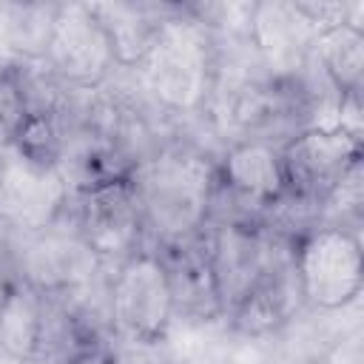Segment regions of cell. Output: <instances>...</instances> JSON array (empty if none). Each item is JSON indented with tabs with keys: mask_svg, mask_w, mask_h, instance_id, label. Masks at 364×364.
<instances>
[{
	"mask_svg": "<svg viewBox=\"0 0 364 364\" xmlns=\"http://www.w3.org/2000/svg\"><path fill=\"white\" fill-rule=\"evenodd\" d=\"M48 296L17 273L0 282V358L37 364L46 336Z\"/></svg>",
	"mask_w": 364,
	"mask_h": 364,
	"instance_id": "14",
	"label": "cell"
},
{
	"mask_svg": "<svg viewBox=\"0 0 364 364\" xmlns=\"http://www.w3.org/2000/svg\"><path fill=\"white\" fill-rule=\"evenodd\" d=\"M205 247L228 321V316L262 282V276L293 250V242L270 233L253 219H210L205 230Z\"/></svg>",
	"mask_w": 364,
	"mask_h": 364,
	"instance_id": "5",
	"label": "cell"
},
{
	"mask_svg": "<svg viewBox=\"0 0 364 364\" xmlns=\"http://www.w3.org/2000/svg\"><path fill=\"white\" fill-rule=\"evenodd\" d=\"M284 191L321 205L361 162V136L344 128H304L279 145Z\"/></svg>",
	"mask_w": 364,
	"mask_h": 364,
	"instance_id": "10",
	"label": "cell"
},
{
	"mask_svg": "<svg viewBox=\"0 0 364 364\" xmlns=\"http://www.w3.org/2000/svg\"><path fill=\"white\" fill-rule=\"evenodd\" d=\"M94 14L100 17L111 48L117 68L136 71L142 60L148 57L162 20L173 6L168 3H91Z\"/></svg>",
	"mask_w": 364,
	"mask_h": 364,
	"instance_id": "15",
	"label": "cell"
},
{
	"mask_svg": "<svg viewBox=\"0 0 364 364\" xmlns=\"http://www.w3.org/2000/svg\"><path fill=\"white\" fill-rule=\"evenodd\" d=\"M43 63L68 91L91 94L111 82L117 60L91 3H57Z\"/></svg>",
	"mask_w": 364,
	"mask_h": 364,
	"instance_id": "8",
	"label": "cell"
},
{
	"mask_svg": "<svg viewBox=\"0 0 364 364\" xmlns=\"http://www.w3.org/2000/svg\"><path fill=\"white\" fill-rule=\"evenodd\" d=\"M65 364H117V358H114V353H111L108 347L94 344V347L77 353V355H74L71 361H65Z\"/></svg>",
	"mask_w": 364,
	"mask_h": 364,
	"instance_id": "18",
	"label": "cell"
},
{
	"mask_svg": "<svg viewBox=\"0 0 364 364\" xmlns=\"http://www.w3.org/2000/svg\"><path fill=\"white\" fill-rule=\"evenodd\" d=\"M216 193L228 196L233 208L213 219L259 222V216L284 193L279 145L267 139H236L216 162Z\"/></svg>",
	"mask_w": 364,
	"mask_h": 364,
	"instance_id": "11",
	"label": "cell"
},
{
	"mask_svg": "<svg viewBox=\"0 0 364 364\" xmlns=\"http://www.w3.org/2000/svg\"><path fill=\"white\" fill-rule=\"evenodd\" d=\"M145 233L159 247L193 242L205 233L216 191V162L193 145H165L134 173Z\"/></svg>",
	"mask_w": 364,
	"mask_h": 364,
	"instance_id": "1",
	"label": "cell"
},
{
	"mask_svg": "<svg viewBox=\"0 0 364 364\" xmlns=\"http://www.w3.org/2000/svg\"><path fill=\"white\" fill-rule=\"evenodd\" d=\"M301 310H304V301L299 293V282L293 270V250H290L236 304V310L228 316V330L239 336L276 338Z\"/></svg>",
	"mask_w": 364,
	"mask_h": 364,
	"instance_id": "13",
	"label": "cell"
},
{
	"mask_svg": "<svg viewBox=\"0 0 364 364\" xmlns=\"http://www.w3.org/2000/svg\"><path fill=\"white\" fill-rule=\"evenodd\" d=\"M313 40L316 34L296 11L293 0H267L253 6L247 46L264 77L296 80L307 65Z\"/></svg>",
	"mask_w": 364,
	"mask_h": 364,
	"instance_id": "12",
	"label": "cell"
},
{
	"mask_svg": "<svg viewBox=\"0 0 364 364\" xmlns=\"http://www.w3.org/2000/svg\"><path fill=\"white\" fill-rule=\"evenodd\" d=\"M219 364H276V344L273 338L228 333Z\"/></svg>",
	"mask_w": 364,
	"mask_h": 364,
	"instance_id": "17",
	"label": "cell"
},
{
	"mask_svg": "<svg viewBox=\"0 0 364 364\" xmlns=\"http://www.w3.org/2000/svg\"><path fill=\"white\" fill-rule=\"evenodd\" d=\"M71 202V185L57 162H40L0 145V233L28 236L54 225Z\"/></svg>",
	"mask_w": 364,
	"mask_h": 364,
	"instance_id": "6",
	"label": "cell"
},
{
	"mask_svg": "<svg viewBox=\"0 0 364 364\" xmlns=\"http://www.w3.org/2000/svg\"><path fill=\"white\" fill-rule=\"evenodd\" d=\"M293 270L304 310L338 313L361 296L364 256L358 230L318 225L293 245Z\"/></svg>",
	"mask_w": 364,
	"mask_h": 364,
	"instance_id": "4",
	"label": "cell"
},
{
	"mask_svg": "<svg viewBox=\"0 0 364 364\" xmlns=\"http://www.w3.org/2000/svg\"><path fill=\"white\" fill-rule=\"evenodd\" d=\"M17 276L43 290L46 296H65L94 284L105 270L82 242L71 213L65 210L46 230L14 236Z\"/></svg>",
	"mask_w": 364,
	"mask_h": 364,
	"instance_id": "9",
	"label": "cell"
},
{
	"mask_svg": "<svg viewBox=\"0 0 364 364\" xmlns=\"http://www.w3.org/2000/svg\"><path fill=\"white\" fill-rule=\"evenodd\" d=\"M68 213L105 270L117 267L122 259L145 247V222L131 176H117L71 193Z\"/></svg>",
	"mask_w": 364,
	"mask_h": 364,
	"instance_id": "7",
	"label": "cell"
},
{
	"mask_svg": "<svg viewBox=\"0 0 364 364\" xmlns=\"http://www.w3.org/2000/svg\"><path fill=\"white\" fill-rule=\"evenodd\" d=\"M310 63L341 97H358L364 80V28L341 23L321 31L310 46Z\"/></svg>",
	"mask_w": 364,
	"mask_h": 364,
	"instance_id": "16",
	"label": "cell"
},
{
	"mask_svg": "<svg viewBox=\"0 0 364 364\" xmlns=\"http://www.w3.org/2000/svg\"><path fill=\"white\" fill-rule=\"evenodd\" d=\"M176 316L173 287L162 256L139 247L108 273V327L117 341L154 347Z\"/></svg>",
	"mask_w": 364,
	"mask_h": 364,
	"instance_id": "3",
	"label": "cell"
},
{
	"mask_svg": "<svg viewBox=\"0 0 364 364\" xmlns=\"http://www.w3.org/2000/svg\"><path fill=\"white\" fill-rule=\"evenodd\" d=\"M148 97L173 117L205 111L216 91L219 43L213 31L191 14L188 3H176L159 26V34L136 68Z\"/></svg>",
	"mask_w": 364,
	"mask_h": 364,
	"instance_id": "2",
	"label": "cell"
}]
</instances>
